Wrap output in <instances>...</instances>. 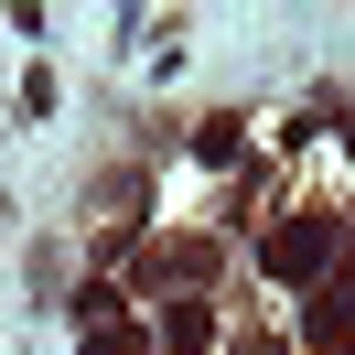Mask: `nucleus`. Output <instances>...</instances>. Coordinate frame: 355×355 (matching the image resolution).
Instances as JSON below:
<instances>
[{"label":"nucleus","mask_w":355,"mask_h":355,"mask_svg":"<svg viewBox=\"0 0 355 355\" xmlns=\"http://www.w3.org/2000/svg\"><path fill=\"white\" fill-rule=\"evenodd\" d=\"M323 248H334V216H291V226H280V237H269V248H259V259H269V269H280V280H312V269H323Z\"/></svg>","instance_id":"1"},{"label":"nucleus","mask_w":355,"mask_h":355,"mask_svg":"<svg viewBox=\"0 0 355 355\" xmlns=\"http://www.w3.org/2000/svg\"><path fill=\"white\" fill-rule=\"evenodd\" d=\"M302 345H312V355L355 345V280H323V291H312V323H302Z\"/></svg>","instance_id":"2"},{"label":"nucleus","mask_w":355,"mask_h":355,"mask_svg":"<svg viewBox=\"0 0 355 355\" xmlns=\"http://www.w3.org/2000/svg\"><path fill=\"white\" fill-rule=\"evenodd\" d=\"M205 345H216L205 302H173V312H162V355H205Z\"/></svg>","instance_id":"3"},{"label":"nucleus","mask_w":355,"mask_h":355,"mask_svg":"<svg viewBox=\"0 0 355 355\" xmlns=\"http://www.w3.org/2000/svg\"><path fill=\"white\" fill-rule=\"evenodd\" d=\"M237 130H248V119H237V108H216V119L194 130V151H205V162H237Z\"/></svg>","instance_id":"4"}]
</instances>
